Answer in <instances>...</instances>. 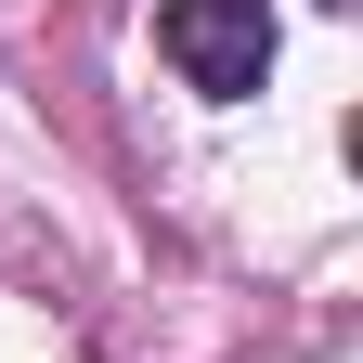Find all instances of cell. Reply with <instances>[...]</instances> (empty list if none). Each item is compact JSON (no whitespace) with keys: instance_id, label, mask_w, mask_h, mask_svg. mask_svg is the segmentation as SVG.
<instances>
[{"instance_id":"2","label":"cell","mask_w":363,"mask_h":363,"mask_svg":"<svg viewBox=\"0 0 363 363\" xmlns=\"http://www.w3.org/2000/svg\"><path fill=\"white\" fill-rule=\"evenodd\" d=\"M337 13H350V0H337Z\"/></svg>"},{"instance_id":"1","label":"cell","mask_w":363,"mask_h":363,"mask_svg":"<svg viewBox=\"0 0 363 363\" xmlns=\"http://www.w3.org/2000/svg\"><path fill=\"white\" fill-rule=\"evenodd\" d=\"M156 39H169V65L195 78L208 104H247L272 78V0H169Z\"/></svg>"}]
</instances>
